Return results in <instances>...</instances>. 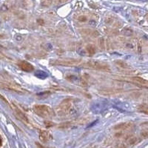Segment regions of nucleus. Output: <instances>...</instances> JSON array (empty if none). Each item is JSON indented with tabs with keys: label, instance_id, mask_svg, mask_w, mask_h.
Listing matches in <instances>:
<instances>
[{
	"label": "nucleus",
	"instance_id": "20e7f679",
	"mask_svg": "<svg viewBox=\"0 0 148 148\" xmlns=\"http://www.w3.org/2000/svg\"><path fill=\"white\" fill-rule=\"evenodd\" d=\"M18 66L20 67L22 71L25 72H32L34 70V67L30 63L25 62V61H20L18 63Z\"/></svg>",
	"mask_w": 148,
	"mask_h": 148
},
{
	"label": "nucleus",
	"instance_id": "f03ea898",
	"mask_svg": "<svg viewBox=\"0 0 148 148\" xmlns=\"http://www.w3.org/2000/svg\"><path fill=\"white\" fill-rule=\"evenodd\" d=\"M80 62V60L76 59H62L54 61L53 64L61 66H75Z\"/></svg>",
	"mask_w": 148,
	"mask_h": 148
},
{
	"label": "nucleus",
	"instance_id": "9d476101",
	"mask_svg": "<svg viewBox=\"0 0 148 148\" xmlns=\"http://www.w3.org/2000/svg\"><path fill=\"white\" fill-rule=\"evenodd\" d=\"M87 49H88V51L90 54H93L96 52V48H95L94 46L92 45H89L87 47Z\"/></svg>",
	"mask_w": 148,
	"mask_h": 148
},
{
	"label": "nucleus",
	"instance_id": "0eeeda50",
	"mask_svg": "<svg viewBox=\"0 0 148 148\" xmlns=\"http://www.w3.org/2000/svg\"><path fill=\"white\" fill-rule=\"evenodd\" d=\"M35 76L41 79H45L48 77V74L45 71L38 70V71H36L35 72Z\"/></svg>",
	"mask_w": 148,
	"mask_h": 148
},
{
	"label": "nucleus",
	"instance_id": "1a4fd4ad",
	"mask_svg": "<svg viewBox=\"0 0 148 148\" xmlns=\"http://www.w3.org/2000/svg\"><path fill=\"white\" fill-rule=\"evenodd\" d=\"M133 79L135 82H136L137 83H139V84H147L146 80H145V79H142V78L141 77H134L133 78Z\"/></svg>",
	"mask_w": 148,
	"mask_h": 148
},
{
	"label": "nucleus",
	"instance_id": "39448f33",
	"mask_svg": "<svg viewBox=\"0 0 148 148\" xmlns=\"http://www.w3.org/2000/svg\"><path fill=\"white\" fill-rule=\"evenodd\" d=\"M52 138V136L50 134V133L46 130H41L39 132V140H40L42 142H47L48 141Z\"/></svg>",
	"mask_w": 148,
	"mask_h": 148
},
{
	"label": "nucleus",
	"instance_id": "7ed1b4c3",
	"mask_svg": "<svg viewBox=\"0 0 148 148\" xmlns=\"http://www.w3.org/2000/svg\"><path fill=\"white\" fill-rule=\"evenodd\" d=\"M86 65L88 67H91V68L96 70H101V71H109L110 70L109 65L108 64H105L104 62H99L90 61V62H88Z\"/></svg>",
	"mask_w": 148,
	"mask_h": 148
},
{
	"label": "nucleus",
	"instance_id": "9b49d317",
	"mask_svg": "<svg viewBox=\"0 0 148 148\" xmlns=\"http://www.w3.org/2000/svg\"><path fill=\"white\" fill-rule=\"evenodd\" d=\"M36 145L37 147H38V148H52V147H45L39 143H36Z\"/></svg>",
	"mask_w": 148,
	"mask_h": 148
},
{
	"label": "nucleus",
	"instance_id": "423d86ee",
	"mask_svg": "<svg viewBox=\"0 0 148 148\" xmlns=\"http://www.w3.org/2000/svg\"><path fill=\"white\" fill-rule=\"evenodd\" d=\"M16 116L17 118L18 119L20 120V121H23V122H27V117L25 116V115L23 113H22V111L20 110L17 109V108H16Z\"/></svg>",
	"mask_w": 148,
	"mask_h": 148
},
{
	"label": "nucleus",
	"instance_id": "6e6552de",
	"mask_svg": "<svg viewBox=\"0 0 148 148\" xmlns=\"http://www.w3.org/2000/svg\"><path fill=\"white\" fill-rule=\"evenodd\" d=\"M67 79H68L69 81L72 82L73 83H74V84H79V83H81V80L79 79V77H77V76H67Z\"/></svg>",
	"mask_w": 148,
	"mask_h": 148
},
{
	"label": "nucleus",
	"instance_id": "f257e3e1",
	"mask_svg": "<svg viewBox=\"0 0 148 148\" xmlns=\"http://www.w3.org/2000/svg\"><path fill=\"white\" fill-rule=\"evenodd\" d=\"M35 113L40 117L45 119H50L54 116V112L51 107L45 104H38L34 107Z\"/></svg>",
	"mask_w": 148,
	"mask_h": 148
}]
</instances>
